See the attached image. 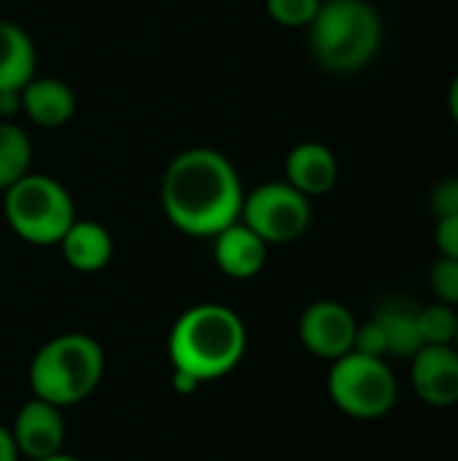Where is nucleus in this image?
Returning a JSON list of instances; mask_svg holds the SVG:
<instances>
[{
    "instance_id": "15",
    "label": "nucleus",
    "mask_w": 458,
    "mask_h": 461,
    "mask_svg": "<svg viewBox=\"0 0 458 461\" xmlns=\"http://www.w3.org/2000/svg\"><path fill=\"white\" fill-rule=\"evenodd\" d=\"M35 43L24 27L0 19V92H22L35 76Z\"/></svg>"
},
{
    "instance_id": "22",
    "label": "nucleus",
    "mask_w": 458,
    "mask_h": 461,
    "mask_svg": "<svg viewBox=\"0 0 458 461\" xmlns=\"http://www.w3.org/2000/svg\"><path fill=\"white\" fill-rule=\"evenodd\" d=\"M354 351H356V354H364V357L389 359V357H386V338H383V330H381V324H378L375 319H367L364 324L356 327Z\"/></svg>"
},
{
    "instance_id": "21",
    "label": "nucleus",
    "mask_w": 458,
    "mask_h": 461,
    "mask_svg": "<svg viewBox=\"0 0 458 461\" xmlns=\"http://www.w3.org/2000/svg\"><path fill=\"white\" fill-rule=\"evenodd\" d=\"M429 211L435 213V219L443 216H456L458 213V176L440 178L432 192H429Z\"/></svg>"
},
{
    "instance_id": "26",
    "label": "nucleus",
    "mask_w": 458,
    "mask_h": 461,
    "mask_svg": "<svg viewBox=\"0 0 458 461\" xmlns=\"http://www.w3.org/2000/svg\"><path fill=\"white\" fill-rule=\"evenodd\" d=\"M22 108V92H0V116L8 119Z\"/></svg>"
},
{
    "instance_id": "6",
    "label": "nucleus",
    "mask_w": 458,
    "mask_h": 461,
    "mask_svg": "<svg viewBox=\"0 0 458 461\" xmlns=\"http://www.w3.org/2000/svg\"><path fill=\"white\" fill-rule=\"evenodd\" d=\"M327 392L335 408L356 421H378L397 405L400 386L394 370L381 357L348 351L335 359L327 378Z\"/></svg>"
},
{
    "instance_id": "13",
    "label": "nucleus",
    "mask_w": 458,
    "mask_h": 461,
    "mask_svg": "<svg viewBox=\"0 0 458 461\" xmlns=\"http://www.w3.org/2000/svg\"><path fill=\"white\" fill-rule=\"evenodd\" d=\"M22 111L38 127H46V130L62 127L76 113V92L62 78H54V76L38 78V76H32L22 86Z\"/></svg>"
},
{
    "instance_id": "9",
    "label": "nucleus",
    "mask_w": 458,
    "mask_h": 461,
    "mask_svg": "<svg viewBox=\"0 0 458 461\" xmlns=\"http://www.w3.org/2000/svg\"><path fill=\"white\" fill-rule=\"evenodd\" d=\"M13 435V443L19 448V456L27 461L46 459L62 451L65 446V421L62 408L46 402V400H27L8 427Z\"/></svg>"
},
{
    "instance_id": "14",
    "label": "nucleus",
    "mask_w": 458,
    "mask_h": 461,
    "mask_svg": "<svg viewBox=\"0 0 458 461\" xmlns=\"http://www.w3.org/2000/svg\"><path fill=\"white\" fill-rule=\"evenodd\" d=\"M57 246L76 273H100L113 257V238L100 221L76 219Z\"/></svg>"
},
{
    "instance_id": "25",
    "label": "nucleus",
    "mask_w": 458,
    "mask_h": 461,
    "mask_svg": "<svg viewBox=\"0 0 458 461\" xmlns=\"http://www.w3.org/2000/svg\"><path fill=\"white\" fill-rule=\"evenodd\" d=\"M202 384L200 381H194L192 375H186V373H181V370H173V389L178 392V394H192V392H197Z\"/></svg>"
},
{
    "instance_id": "16",
    "label": "nucleus",
    "mask_w": 458,
    "mask_h": 461,
    "mask_svg": "<svg viewBox=\"0 0 458 461\" xmlns=\"http://www.w3.org/2000/svg\"><path fill=\"white\" fill-rule=\"evenodd\" d=\"M416 313H418V308H413L408 303H386L373 313V319L381 324L383 338H386V357L413 359L424 348Z\"/></svg>"
},
{
    "instance_id": "19",
    "label": "nucleus",
    "mask_w": 458,
    "mask_h": 461,
    "mask_svg": "<svg viewBox=\"0 0 458 461\" xmlns=\"http://www.w3.org/2000/svg\"><path fill=\"white\" fill-rule=\"evenodd\" d=\"M265 8L275 24L286 30H308V24L316 19L321 8V0H265Z\"/></svg>"
},
{
    "instance_id": "29",
    "label": "nucleus",
    "mask_w": 458,
    "mask_h": 461,
    "mask_svg": "<svg viewBox=\"0 0 458 461\" xmlns=\"http://www.w3.org/2000/svg\"><path fill=\"white\" fill-rule=\"evenodd\" d=\"M454 346H456V351H458V332H456V343H454Z\"/></svg>"
},
{
    "instance_id": "10",
    "label": "nucleus",
    "mask_w": 458,
    "mask_h": 461,
    "mask_svg": "<svg viewBox=\"0 0 458 461\" xmlns=\"http://www.w3.org/2000/svg\"><path fill=\"white\" fill-rule=\"evenodd\" d=\"M410 386L429 408L458 405L456 346H424L410 359Z\"/></svg>"
},
{
    "instance_id": "8",
    "label": "nucleus",
    "mask_w": 458,
    "mask_h": 461,
    "mask_svg": "<svg viewBox=\"0 0 458 461\" xmlns=\"http://www.w3.org/2000/svg\"><path fill=\"white\" fill-rule=\"evenodd\" d=\"M356 316L337 300H316L310 303L297 324L300 343L319 359L335 362L354 351L356 338Z\"/></svg>"
},
{
    "instance_id": "2",
    "label": "nucleus",
    "mask_w": 458,
    "mask_h": 461,
    "mask_svg": "<svg viewBox=\"0 0 458 461\" xmlns=\"http://www.w3.org/2000/svg\"><path fill=\"white\" fill-rule=\"evenodd\" d=\"M248 330L238 311L221 303H200L186 308L170 327L167 357L173 370L200 384L229 375L246 357Z\"/></svg>"
},
{
    "instance_id": "23",
    "label": "nucleus",
    "mask_w": 458,
    "mask_h": 461,
    "mask_svg": "<svg viewBox=\"0 0 458 461\" xmlns=\"http://www.w3.org/2000/svg\"><path fill=\"white\" fill-rule=\"evenodd\" d=\"M435 246L440 257L458 259V213L456 216H443L435 224Z\"/></svg>"
},
{
    "instance_id": "20",
    "label": "nucleus",
    "mask_w": 458,
    "mask_h": 461,
    "mask_svg": "<svg viewBox=\"0 0 458 461\" xmlns=\"http://www.w3.org/2000/svg\"><path fill=\"white\" fill-rule=\"evenodd\" d=\"M429 289L437 303L458 308V259L437 257L429 270Z\"/></svg>"
},
{
    "instance_id": "24",
    "label": "nucleus",
    "mask_w": 458,
    "mask_h": 461,
    "mask_svg": "<svg viewBox=\"0 0 458 461\" xmlns=\"http://www.w3.org/2000/svg\"><path fill=\"white\" fill-rule=\"evenodd\" d=\"M19 459H22V456H19V448H16V443H13L11 429L0 424V461H19Z\"/></svg>"
},
{
    "instance_id": "11",
    "label": "nucleus",
    "mask_w": 458,
    "mask_h": 461,
    "mask_svg": "<svg viewBox=\"0 0 458 461\" xmlns=\"http://www.w3.org/2000/svg\"><path fill=\"white\" fill-rule=\"evenodd\" d=\"M283 173H286V184H292L297 192L313 200L335 189L340 165L329 146L319 140H302L286 154Z\"/></svg>"
},
{
    "instance_id": "27",
    "label": "nucleus",
    "mask_w": 458,
    "mask_h": 461,
    "mask_svg": "<svg viewBox=\"0 0 458 461\" xmlns=\"http://www.w3.org/2000/svg\"><path fill=\"white\" fill-rule=\"evenodd\" d=\"M448 113H451L454 124L458 127V73L454 76L451 86H448Z\"/></svg>"
},
{
    "instance_id": "17",
    "label": "nucleus",
    "mask_w": 458,
    "mask_h": 461,
    "mask_svg": "<svg viewBox=\"0 0 458 461\" xmlns=\"http://www.w3.org/2000/svg\"><path fill=\"white\" fill-rule=\"evenodd\" d=\"M30 165H32L30 135L19 124L0 119V192H5L19 178H24L30 173Z\"/></svg>"
},
{
    "instance_id": "7",
    "label": "nucleus",
    "mask_w": 458,
    "mask_h": 461,
    "mask_svg": "<svg viewBox=\"0 0 458 461\" xmlns=\"http://www.w3.org/2000/svg\"><path fill=\"white\" fill-rule=\"evenodd\" d=\"M313 219L310 197L286 181H267L246 192L240 221L251 227L267 246H286L300 240Z\"/></svg>"
},
{
    "instance_id": "1",
    "label": "nucleus",
    "mask_w": 458,
    "mask_h": 461,
    "mask_svg": "<svg viewBox=\"0 0 458 461\" xmlns=\"http://www.w3.org/2000/svg\"><path fill=\"white\" fill-rule=\"evenodd\" d=\"M159 194L162 211L178 232L213 238L240 219L246 189L224 151L192 146L170 159Z\"/></svg>"
},
{
    "instance_id": "3",
    "label": "nucleus",
    "mask_w": 458,
    "mask_h": 461,
    "mask_svg": "<svg viewBox=\"0 0 458 461\" xmlns=\"http://www.w3.org/2000/svg\"><path fill=\"white\" fill-rule=\"evenodd\" d=\"M313 59L337 76L367 68L383 43V19L370 0H321L308 24Z\"/></svg>"
},
{
    "instance_id": "4",
    "label": "nucleus",
    "mask_w": 458,
    "mask_h": 461,
    "mask_svg": "<svg viewBox=\"0 0 458 461\" xmlns=\"http://www.w3.org/2000/svg\"><path fill=\"white\" fill-rule=\"evenodd\" d=\"M103 373V346L86 332H62L32 354L27 378L32 397L65 411L89 400L100 386Z\"/></svg>"
},
{
    "instance_id": "28",
    "label": "nucleus",
    "mask_w": 458,
    "mask_h": 461,
    "mask_svg": "<svg viewBox=\"0 0 458 461\" xmlns=\"http://www.w3.org/2000/svg\"><path fill=\"white\" fill-rule=\"evenodd\" d=\"M38 461H81V459H76V456H70V454L59 451V454H54V456H46V459H38Z\"/></svg>"
},
{
    "instance_id": "12",
    "label": "nucleus",
    "mask_w": 458,
    "mask_h": 461,
    "mask_svg": "<svg viewBox=\"0 0 458 461\" xmlns=\"http://www.w3.org/2000/svg\"><path fill=\"white\" fill-rule=\"evenodd\" d=\"M267 249L270 246L240 219L213 235V262L227 278L235 281H248L259 276L267 262Z\"/></svg>"
},
{
    "instance_id": "5",
    "label": "nucleus",
    "mask_w": 458,
    "mask_h": 461,
    "mask_svg": "<svg viewBox=\"0 0 458 461\" xmlns=\"http://www.w3.org/2000/svg\"><path fill=\"white\" fill-rule=\"evenodd\" d=\"M3 213L16 238L32 246H57L76 221L70 192L51 176L27 173L3 192Z\"/></svg>"
},
{
    "instance_id": "18",
    "label": "nucleus",
    "mask_w": 458,
    "mask_h": 461,
    "mask_svg": "<svg viewBox=\"0 0 458 461\" xmlns=\"http://www.w3.org/2000/svg\"><path fill=\"white\" fill-rule=\"evenodd\" d=\"M418 332L424 346H454L458 332V308L445 303H432L418 308Z\"/></svg>"
}]
</instances>
